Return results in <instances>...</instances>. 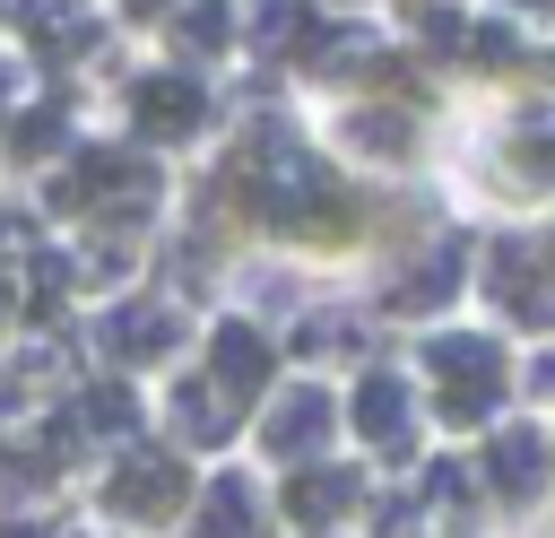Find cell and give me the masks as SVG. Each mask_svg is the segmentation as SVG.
Returning <instances> with one entry per match:
<instances>
[{
	"label": "cell",
	"instance_id": "cell-7",
	"mask_svg": "<svg viewBox=\"0 0 555 538\" xmlns=\"http://www.w3.org/2000/svg\"><path fill=\"white\" fill-rule=\"evenodd\" d=\"M165 495H182V477H173L165 460H139V469L121 477V503H130V512H165Z\"/></svg>",
	"mask_w": 555,
	"mask_h": 538
},
{
	"label": "cell",
	"instance_id": "cell-9",
	"mask_svg": "<svg viewBox=\"0 0 555 538\" xmlns=\"http://www.w3.org/2000/svg\"><path fill=\"white\" fill-rule=\"evenodd\" d=\"M234 35V17H225V0H191L182 9V43H199V52H217Z\"/></svg>",
	"mask_w": 555,
	"mask_h": 538
},
{
	"label": "cell",
	"instance_id": "cell-4",
	"mask_svg": "<svg viewBox=\"0 0 555 538\" xmlns=\"http://www.w3.org/2000/svg\"><path fill=\"white\" fill-rule=\"evenodd\" d=\"M217 382L225 390H260L269 382V347L251 330H217Z\"/></svg>",
	"mask_w": 555,
	"mask_h": 538
},
{
	"label": "cell",
	"instance_id": "cell-6",
	"mask_svg": "<svg viewBox=\"0 0 555 538\" xmlns=\"http://www.w3.org/2000/svg\"><path fill=\"white\" fill-rule=\"evenodd\" d=\"M356 417H364V434H373V443H399L408 390H399V382H364V390H356Z\"/></svg>",
	"mask_w": 555,
	"mask_h": 538
},
{
	"label": "cell",
	"instance_id": "cell-12",
	"mask_svg": "<svg viewBox=\"0 0 555 538\" xmlns=\"http://www.w3.org/2000/svg\"><path fill=\"white\" fill-rule=\"evenodd\" d=\"M52 139H61V104H52V113H35V121H17V148H26V156H43Z\"/></svg>",
	"mask_w": 555,
	"mask_h": 538
},
{
	"label": "cell",
	"instance_id": "cell-3",
	"mask_svg": "<svg viewBox=\"0 0 555 538\" xmlns=\"http://www.w3.org/2000/svg\"><path fill=\"white\" fill-rule=\"evenodd\" d=\"M26 35L43 52H87L95 43V17H78V0H26Z\"/></svg>",
	"mask_w": 555,
	"mask_h": 538
},
{
	"label": "cell",
	"instance_id": "cell-14",
	"mask_svg": "<svg viewBox=\"0 0 555 538\" xmlns=\"http://www.w3.org/2000/svg\"><path fill=\"white\" fill-rule=\"evenodd\" d=\"M538 9H546V0H538Z\"/></svg>",
	"mask_w": 555,
	"mask_h": 538
},
{
	"label": "cell",
	"instance_id": "cell-13",
	"mask_svg": "<svg viewBox=\"0 0 555 538\" xmlns=\"http://www.w3.org/2000/svg\"><path fill=\"white\" fill-rule=\"evenodd\" d=\"M0 104H9V69H0Z\"/></svg>",
	"mask_w": 555,
	"mask_h": 538
},
{
	"label": "cell",
	"instance_id": "cell-1",
	"mask_svg": "<svg viewBox=\"0 0 555 538\" xmlns=\"http://www.w3.org/2000/svg\"><path fill=\"white\" fill-rule=\"evenodd\" d=\"M434 373H442V408L451 417H477L494 399V347L486 338H442L434 347Z\"/></svg>",
	"mask_w": 555,
	"mask_h": 538
},
{
	"label": "cell",
	"instance_id": "cell-2",
	"mask_svg": "<svg viewBox=\"0 0 555 538\" xmlns=\"http://www.w3.org/2000/svg\"><path fill=\"white\" fill-rule=\"evenodd\" d=\"M130 113H139V130L147 139H182V130H199V113H208V95H199V78H139V95H130Z\"/></svg>",
	"mask_w": 555,
	"mask_h": 538
},
{
	"label": "cell",
	"instance_id": "cell-8",
	"mask_svg": "<svg viewBox=\"0 0 555 538\" xmlns=\"http://www.w3.org/2000/svg\"><path fill=\"white\" fill-rule=\"evenodd\" d=\"M538 469H546L538 434H503V443H494V477H503V486H538Z\"/></svg>",
	"mask_w": 555,
	"mask_h": 538
},
{
	"label": "cell",
	"instance_id": "cell-10",
	"mask_svg": "<svg viewBox=\"0 0 555 538\" xmlns=\"http://www.w3.org/2000/svg\"><path fill=\"white\" fill-rule=\"evenodd\" d=\"M347 495H356L347 477H295V512H304V521H321V512H338Z\"/></svg>",
	"mask_w": 555,
	"mask_h": 538
},
{
	"label": "cell",
	"instance_id": "cell-11",
	"mask_svg": "<svg viewBox=\"0 0 555 538\" xmlns=\"http://www.w3.org/2000/svg\"><path fill=\"white\" fill-rule=\"evenodd\" d=\"M295 17H304L295 0H251V35H260V43H286V35H295Z\"/></svg>",
	"mask_w": 555,
	"mask_h": 538
},
{
	"label": "cell",
	"instance_id": "cell-5",
	"mask_svg": "<svg viewBox=\"0 0 555 538\" xmlns=\"http://www.w3.org/2000/svg\"><path fill=\"white\" fill-rule=\"evenodd\" d=\"M321 425H330V399H321V390H295V399L278 408V425H269V443H278V451H304V443H321Z\"/></svg>",
	"mask_w": 555,
	"mask_h": 538
}]
</instances>
